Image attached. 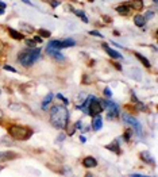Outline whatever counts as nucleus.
<instances>
[{
    "instance_id": "nucleus-1",
    "label": "nucleus",
    "mask_w": 158,
    "mask_h": 177,
    "mask_svg": "<svg viewBox=\"0 0 158 177\" xmlns=\"http://www.w3.org/2000/svg\"><path fill=\"white\" fill-rule=\"evenodd\" d=\"M50 122L54 127L64 130L65 127L68 126V122H69V112H68L66 107L54 106L53 108H51Z\"/></svg>"
},
{
    "instance_id": "nucleus-2",
    "label": "nucleus",
    "mask_w": 158,
    "mask_h": 177,
    "mask_svg": "<svg viewBox=\"0 0 158 177\" xmlns=\"http://www.w3.org/2000/svg\"><path fill=\"white\" fill-rule=\"evenodd\" d=\"M39 58H41V49L39 48H37V49L33 48L27 51H23V53H21L18 57L19 62H21L23 66H31Z\"/></svg>"
},
{
    "instance_id": "nucleus-3",
    "label": "nucleus",
    "mask_w": 158,
    "mask_h": 177,
    "mask_svg": "<svg viewBox=\"0 0 158 177\" xmlns=\"http://www.w3.org/2000/svg\"><path fill=\"white\" fill-rule=\"evenodd\" d=\"M8 133L12 138L19 139V141H26L33 135V131L27 127H23V126H11L8 129Z\"/></svg>"
},
{
    "instance_id": "nucleus-4",
    "label": "nucleus",
    "mask_w": 158,
    "mask_h": 177,
    "mask_svg": "<svg viewBox=\"0 0 158 177\" xmlns=\"http://www.w3.org/2000/svg\"><path fill=\"white\" fill-rule=\"evenodd\" d=\"M103 106L102 103H100L99 100H97L95 96H91V100H89V104H88V115H92V116H95V115H99L103 112Z\"/></svg>"
},
{
    "instance_id": "nucleus-5",
    "label": "nucleus",
    "mask_w": 158,
    "mask_h": 177,
    "mask_svg": "<svg viewBox=\"0 0 158 177\" xmlns=\"http://www.w3.org/2000/svg\"><path fill=\"white\" fill-rule=\"evenodd\" d=\"M76 45V41L74 39H64V41H57V39H53L49 42V48H53V49H57V50H61V49H65V48H72V46Z\"/></svg>"
},
{
    "instance_id": "nucleus-6",
    "label": "nucleus",
    "mask_w": 158,
    "mask_h": 177,
    "mask_svg": "<svg viewBox=\"0 0 158 177\" xmlns=\"http://www.w3.org/2000/svg\"><path fill=\"white\" fill-rule=\"evenodd\" d=\"M103 106L107 110V114H108V118L110 119L116 118L118 115H119V110H118L116 103H114V101H111V100H103Z\"/></svg>"
},
{
    "instance_id": "nucleus-7",
    "label": "nucleus",
    "mask_w": 158,
    "mask_h": 177,
    "mask_svg": "<svg viewBox=\"0 0 158 177\" xmlns=\"http://www.w3.org/2000/svg\"><path fill=\"white\" fill-rule=\"evenodd\" d=\"M122 116H123V120H124L126 123L134 127V130H135V133L138 135H142V126H140V123L138 122L137 118L131 116V115H128V114H123Z\"/></svg>"
},
{
    "instance_id": "nucleus-8",
    "label": "nucleus",
    "mask_w": 158,
    "mask_h": 177,
    "mask_svg": "<svg viewBox=\"0 0 158 177\" xmlns=\"http://www.w3.org/2000/svg\"><path fill=\"white\" fill-rule=\"evenodd\" d=\"M18 158V154L14 152H4V153H0V162H5V161H10V159H15Z\"/></svg>"
},
{
    "instance_id": "nucleus-9",
    "label": "nucleus",
    "mask_w": 158,
    "mask_h": 177,
    "mask_svg": "<svg viewBox=\"0 0 158 177\" xmlns=\"http://www.w3.org/2000/svg\"><path fill=\"white\" fill-rule=\"evenodd\" d=\"M103 127V118L99 115H95L93 116V120H92V129L95 130V131H97V130H100Z\"/></svg>"
},
{
    "instance_id": "nucleus-10",
    "label": "nucleus",
    "mask_w": 158,
    "mask_h": 177,
    "mask_svg": "<svg viewBox=\"0 0 158 177\" xmlns=\"http://www.w3.org/2000/svg\"><path fill=\"white\" fill-rule=\"evenodd\" d=\"M102 46H103V49H104V50L107 51L108 54H110V57H112V58H118V60L122 58V54H120L119 51H116V50H114V49H111L110 46L107 45V43H103Z\"/></svg>"
},
{
    "instance_id": "nucleus-11",
    "label": "nucleus",
    "mask_w": 158,
    "mask_h": 177,
    "mask_svg": "<svg viewBox=\"0 0 158 177\" xmlns=\"http://www.w3.org/2000/svg\"><path fill=\"white\" fill-rule=\"evenodd\" d=\"M46 53L49 54V56H53L54 58L57 60H64V56H62L61 53H60V50H57V49H53V48H46Z\"/></svg>"
},
{
    "instance_id": "nucleus-12",
    "label": "nucleus",
    "mask_w": 158,
    "mask_h": 177,
    "mask_svg": "<svg viewBox=\"0 0 158 177\" xmlns=\"http://www.w3.org/2000/svg\"><path fill=\"white\" fill-rule=\"evenodd\" d=\"M82 165H84L85 168H95L97 165V161H96V158H93V157H85L82 159Z\"/></svg>"
},
{
    "instance_id": "nucleus-13",
    "label": "nucleus",
    "mask_w": 158,
    "mask_h": 177,
    "mask_svg": "<svg viewBox=\"0 0 158 177\" xmlns=\"http://www.w3.org/2000/svg\"><path fill=\"white\" fill-rule=\"evenodd\" d=\"M130 7L134 8L135 11H140L143 8V2H142V0H131Z\"/></svg>"
},
{
    "instance_id": "nucleus-14",
    "label": "nucleus",
    "mask_w": 158,
    "mask_h": 177,
    "mask_svg": "<svg viewBox=\"0 0 158 177\" xmlns=\"http://www.w3.org/2000/svg\"><path fill=\"white\" fill-rule=\"evenodd\" d=\"M116 11L120 14V15H127V14L130 12V5H127V4L118 5V7H116Z\"/></svg>"
},
{
    "instance_id": "nucleus-15",
    "label": "nucleus",
    "mask_w": 158,
    "mask_h": 177,
    "mask_svg": "<svg viewBox=\"0 0 158 177\" xmlns=\"http://www.w3.org/2000/svg\"><path fill=\"white\" fill-rule=\"evenodd\" d=\"M8 33H10V35L14 39H16V41H21L23 39V34L22 33H19V31H16V30H14V28H8Z\"/></svg>"
},
{
    "instance_id": "nucleus-16",
    "label": "nucleus",
    "mask_w": 158,
    "mask_h": 177,
    "mask_svg": "<svg viewBox=\"0 0 158 177\" xmlns=\"http://www.w3.org/2000/svg\"><path fill=\"white\" fill-rule=\"evenodd\" d=\"M135 57L140 61V62H142V65H143V66H146V68H150V61L146 58L145 56H142L140 53H135Z\"/></svg>"
},
{
    "instance_id": "nucleus-17",
    "label": "nucleus",
    "mask_w": 158,
    "mask_h": 177,
    "mask_svg": "<svg viewBox=\"0 0 158 177\" xmlns=\"http://www.w3.org/2000/svg\"><path fill=\"white\" fill-rule=\"evenodd\" d=\"M134 22H135V25L138 27H143L146 23V19H145V16H142V15H137L135 18H134Z\"/></svg>"
},
{
    "instance_id": "nucleus-18",
    "label": "nucleus",
    "mask_w": 158,
    "mask_h": 177,
    "mask_svg": "<svg viewBox=\"0 0 158 177\" xmlns=\"http://www.w3.org/2000/svg\"><path fill=\"white\" fill-rule=\"evenodd\" d=\"M74 14H76L77 16H80V18H81V20L84 23H88V18H87V15H85L84 14V11H81V10H76V11H73Z\"/></svg>"
},
{
    "instance_id": "nucleus-19",
    "label": "nucleus",
    "mask_w": 158,
    "mask_h": 177,
    "mask_svg": "<svg viewBox=\"0 0 158 177\" xmlns=\"http://www.w3.org/2000/svg\"><path fill=\"white\" fill-rule=\"evenodd\" d=\"M107 149H108V150H112V152H114V153H118V154H119V153H120V149H119V146H118L116 141H115V142H114V143L108 145V146H107Z\"/></svg>"
},
{
    "instance_id": "nucleus-20",
    "label": "nucleus",
    "mask_w": 158,
    "mask_h": 177,
    "mask_svg": "<svg viewBox=\"0 0 158 177\" xmlns=\"http://www.w3.org/2000/svg\"><path fill=\"white\" fill-rule=\"evenodd\" d=\"M140 158H142V159H145L146 162H151V164H153V162H154V159L150 157L149 152H143V153H140Z\"/></svg>"
},
{
    "instance_id": "nucleus-21",
    "label": "nucleus",
    "mask_w": 158,
    "mask_h": 177,
    "mask_svg": "<svg viewBox=\"0 0 158 177\" xmlns=\"http://www.w3.org/2000/svg\"><path fill=\"white\" fill-rule=\"evenodd\" d=\"M53 97H54V96H53V93H49L47 96L45 97V100L42 101V107H44V110H46V106H47V104L50 103L51 100H53Z\"/></svg>"
},
{
    "instance_id": "nucleus-22",
    "label": "nucleus",
    "mask_w": 158,
    "mask_h": 177,
    "mask_svg": "<svg viewBox=\"0 0 158 177\" xmlns=\"http://www.w3.org/2000/svg\"><path fill=\"white\" fill-rule=\"evenodd\" d=\"M38 33H39V37H42V38H49V37L51 35V34H50V31L45 30V28H41V30H39Z\"/></svg>"
},
{
    "instance_id": "nucleus-23",
    "label": "nucleus",
    "mask_w": 158,
    "mask_h": 177,
    "mask_svg": "<svg viewBox=\"0 0 158 177\" xmlns=\"http://www.w3.org/2000/svg\"><path fill=\"white\" fill-rule=\"evenodd\" d=\"M26 45H27L28 48H34V46H35V41L34 39H26Z\"/></svg>"
},
{
    "instance_id": "nucleus-24",
    "label": "nucleus",
    "mask_w": 158,
    "mask_h": 177,
    "mask_svg": "<svg viewBox=\"0 0 158 177\" xmlns=\"http://www.w3.org/2000/svg\"><path fill=\"white\" fill-rule=\"evenodd\" d=\"M89 34H91V35H95V37H99V38H103V34L99 33V31H96V30L89 31Z\"/></svg>"
},
{
    "instance_id": "nucleus-25",
    "label": "nucleus",
    "mask_w": 158,
    "mask_h": 177,
    "mask_svg": "<svg viewBox=\"0 0 158 177\" xmlns=\"http://www.w3.org/2000/svg\"><path fill=\"white\" fill-rule=\"evenodd\" d=\"M104 95H105L107 97H111V96H112V92H111L110 88H105V89H104Z\"/></svg>"
},
{
    "instance_id": "nucleus-26",
    "label": "nucleus",
    "mask_w": 158,
    "mask_h": 177,
    "mask_svg": "<svg viewBox=\"0 0 158 177\" xmlns=\"http://www.w3.org/2000/svg\"><path fill=\"white\" fill-rule=\"evenodd\" d=\"M50 4H51V7H54V8H56V7H58V5L61 4V3H60V2H57V0H50Z\"/></svg>"
},
{
    "instance_id": "nucleus-27",
    "label": "nucleus",
    "mask_w": 158,
    "mask_h": 177,
    "mask_svg": "<svg viewBox=\"0 0 158 177\" xmlns=\"http://www.w3.org/2000/svg\"><path fill=\"white\" fill-rule=\"evenodd\" d=\"M4 69L5 70H10V72H14V73H15L16 72V69H14L12 66H8V65H4Z\"/></svg>"
},
{
    "instance_id": "nucleus-28",
    "label": "nucleus",
    "mask_w": 158,
    "mask_h": 177,
    "mask_svg": "<svg viewBox=\"0 0 158 177\" xmlns=\"http://www.w3.org/2000/svg\"><path fill=\"white\" fill-rule=\"evenodd\" d=\"M57 97H58V99H60V100H62V101H64V103H65V104H68V100H66V99H65L64 96H62V95H61V93H60V95H57Z\"/></svg>"
},
{
    "instance_id": "nucleus-29",
    "label": "nucleus",
    "mask_w": 158,
    "mask_h": 177,
    "mask_svg": "<svg viewBox=\"0 0 158 177\" xmlns=\"http://www.w3.org/2000/svg\"><path fill=\"white\" fill-rule=\"evenodd\" d=\"M34 41H35V42H38V43H42V37L37 35V37H35V38H34Z\"/></svg>"
},
{
    "instance_id": "nucleus-30",
    "label": "nucleus",
    "mask_w": 158,
    "mask_h": 177,
    "mask_svg": "<svg viewBox=\"0 0 158 177\" xmlns=\"http://www.w3.org/2000/svg\"><path fill=\"white\" fill-rule=\"evenodd\" d=\"M130 176L131 177H143V175H140V173H131Z\"/></svg>"
},
{
    "instance_id": "nucleus-31",
    "label": "nucleus",
    "mask_w": 158,
    "mask_h": 177,
    "mask_svg": "<svg viewBox=\"0 0 158 177\" xmlns=\"http://www.w3.org/2000/svg\"><path fill=\"white\" fill-rule=\"evenodd\" d=\"M65 139V135L64 134H61V135H58V142H61V141H64Z\"/></svg>"
},
{
    "instance_id": "nucleus-32",
    "label": "nucleus",
    "mask_w": 158,
    "mask_h": 177,
    "mask_svg": "<svg viewBox=\"0 0 158 177\" xmlns=\"http://www.w3.org/2000/svg\"><path fill=\"white\" fill-rule=\"evenodd\" d=\"M103 19H104V20H107V23H111V20H112V19L110 18V16H104V18H103Z\"/></svg>"
},
{
    "instance_id": "nucleus-33",
    "label": "nucleus",
    "mask_w": 158,
    "mask_h": 177,
    "mask_svg": "<svg viewBox=\"0 0 158 177\" xmlns=\"http://www.w3.org/2000/svg\"><path fill=\"white\" fill-rule=\"evenodd\" d=\"M80 141H81L82 143H85V142H87V138H85V137H82V135H81V137H80Z\"/></svg>"
},
{
    "instance_id": "nucleus-34",
    "label": "nucleus",
    "mask_w": 158,
    "mask_h": 177,
    "mask_svg": "<svg viewBox=\"0 0 158 177\" xmlns=\"http://www.w3.org/2000/svg\"><path fill=\"white\" fill-rule=\"evenodd\" d=\"M0 8H5V3L0 0Z\"/></svg>"
},
{
    "instance_id": "nucleus-35",
    "label": "nucleus",
    "mask_w": 158,
    "mask_h": 177,
    "mask_svg": "<svg viewBox=\"0 0 158 177\" xmlns=\"http://www.w3.org/2000/svg\"><path fill=\"white\" fill-rule=\"evenodd\" d=\"M23 3H26V4H30V5H33V3H31L30 0H23Z\"/></svg>"
},
{
    "instance_id": "nucleus-36",
    "label": "nucleus",
    "mask_w": 158,
    "mask_h": 177,
    "mask_svg": "<svg viewBox=\"0 0 158 177\" xmlns=\"http://www.w3.org/2000/svg\"><path fill=\"white\" fill-rule=\"evenodd\" d=\"M4 14V8H0V15H3Z\"/></svg>"
},
{
    "instance_id": "nucleus-37",
    "label": "nucleus",
    "mask_w": 158,
    "mask_h": 177,
    "mask_svg": "<svg viewBox=\"0 0 158 177\" xmlns=\"http://www.w3.org/2000/svg\"><path fill=\"white\" fill-rule=\"evenodd\" d=\"M153 2H154V3H157V2H158V0H153Z\"/></svg>"
},
{
    "instance_id": "nucleus-38",
    "label": "nucleus",
    "mask_w": 158,
    "mask_h": 177,
    "mask_svg": "<svg viewBox=\"0 0 158 177\" xmlns=\"http://www.w3.org/2000/svg\"><path fill=\"white\" fill-rule=\"evenodd\" d=\"M89 2H95V0H89Z\"/></svg>"
},
{
    "instance_id": "nucleus-39",
    "label": "nucleus",
    "mask_w": 158,
    "mask_h": 177,
    "mask_svg": "<svg viewBox=\"0 0 158 177\" xmlns=\"http://www.w3.org/2000/svg\"><path fill=\"white\" fill-rule=\"evenodd\" d=\"M0 116H2V112H0Z\"/></svg>"
},
{
    "instance_id": "nucleus-40",
    "label": "nucleus",
    "mask_w": 158,
    "mask_h": 177,
    "mask_svg": "<svg viewBox=\"0 0 158 177\" xmlns=\"http://www.w3.org/2000/svg\"><path fill=\"white\" fill-rule=\"evenodd\" d=\"M0 92H2V91H0Z\"/></svg>"
}]
</instances>
